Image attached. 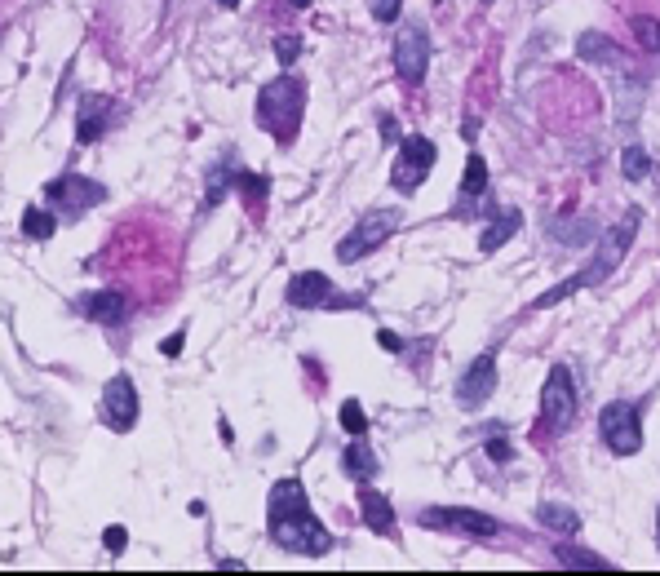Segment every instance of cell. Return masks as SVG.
Masks as SVG:
<instances>
[{
	"label": "cell",
	"mask_w": 660,
	"mask_h": 576,
	"mask_svg": "<svg viewBox=\"0 0 660 576\" xmlns=\"http://www.w3.org/2000/svg\"><path fill=\"white\" fill-rule=\"evenodd\" d=\"M218 5H226V9H235V5H240V0H218Z\"/></svg>",
	"instance_id": "836d02e7"
},
{
	"label": "cell",
	"mask_w": 660,
	"mask_h": 576,
	"mask_svg": "<svg viewBox=\"0 0 660 576\" xmlns=\"http://www.w3.org/2000/svg\"><path fill=\"white\" fill-rule=\"evenodd\" d=\"M497 390V355H479L470 364V373L461 377V386H457V399H461V408H479V404H488V395Z\"/></svg>",
	"instance_id": "7c38bea8"
},
{
	"label": "cell",
	"mask_w": 660,
	"mask_h": 576,
	"mask_svg": "<svg viewBox=\"0 0 660 576\" xmlns=\"http://www.w3.org/2000/svg\"><path fill=\"white\" fill-rule=\"evenodd\" d=\"M554 554H559V563H567V568H576V572H612L607 559H598L590 550H576V545H559Z\"/></svg>",
	"instance_id": "ffe728a7"
},
{
	"label": "cell",
	"mask_w": 660,
	"mask_h": 576,
	"mask_svg": "<svg viewBox=\"0 0 660 576\" xmlns=\"http://www.w3.org/2000/svg\"><path fill=\"white\" fill-rule=\"evenodd\" d=\"M488 452H492V461H510V444H505L501 435H492V439H488Z\"/></svg>",
	"instance_id": "f1b7e54d"
},
{
	"label": "cell",
	"mask_w": 660,
	"mask_h": 576,
	"mask_svg": "<svg viewBox=\"0 0 660 576\" xmlns=\"http://www.w3.org/2000/svg\"><path fill=\"white\" fill-rule=\"evenodd\" d=\"M359 514H364V523L373 532H390V528H395V506H390V497H381L377 488L359 492Z\"/></svg>",
	"instance_id": "e0dca14e"
},
{
	"label": "cell",
	"mask_w": 660,
	"mask_h": 576,
	"mask_svg": "<svg viewBox=\"0 0 660 576\" xmlns=\"http://www.w3.org/2000/svg\"><path fill=\"white\" fill-rule=\"evenodd\" d=\"M107 120H111V102L107 98H85V102H80V125H76V142H80V147L98 142L102 129H107Z\"/></svg>",
	"instance_id": "5bb4252c"
},
{
	"label": "cell",
	"mask_w": 660,
	"mask_h": 576,
	"mask_svg": "<svg viewBox=\"0 0 660 576\" xmlns=\"http://www.w3.org/2000/svg\"><path fill=\"white\" fill-rule=\"evenodd\" d=\"M54 231H58V222H54V213L49 209H27L23 213V235L27 240H49Z\"/></svg>",
	"instance_id": "44dd1931"
},
{
	"label": "cell",
	"mask_w": 660,
	"mask_h": 576,
	"mask_svg": "<svg viewBox=\"0 0 660 576\" xmlns=\"http://www.w3.org/2000/svg\"><path fill=\"white\" fill-rule=\"evenodd\" d=\"M164 355H178L182 351V333H173V337H164V346H160Z\"/></svg>",
	"instance_id": "4dcf8cb0"
},
{
	"label": "cell",
	"mask_w": 660,
	"mask_h": 576,
	"mask_svg": "<svg viewBox=\"0 0 660 576\" xmlns=\"http://www.w3.org/2000/svg\"><path fill=\"white\" fill-rule=\"evenodd\" d=\"M514 231H519V213H514V209H505V213H492V226H488V231L479 235V249H483V253H497V249H501L505 240H510Z\"/></svg>",
	"instance_id": "ac0fdd59"
},
{
	"label": "cell",
	"mask_w": 660,
	"mask_h": 576,
	"mask_svg": "<svg viewBox=\"0 0 660 576\" xmlns=\"http://www.w3.org/2000/svg\"><path fill=\"white\" fill-rule=\"evenodd\" d=\"M368 9H373L377 23H395L399 18V0H368Z\"/></svg>",
	"instance_id": "83f0119b"
},
{
	"label": "cell",
	"mask_w": 660,
	"mask_h": 576,
	"mask_svg": "<svg viewBox=\"0 0 660 576\" xmlns=\"http://www.w3.org/2000/svg\"><path fill=\"white\" fill-rule=\"evenodd\" d=\"M342 426H346L355 439L368 430V417H364V408H359V399H346V404H342Z\"/></svg>",
	"instance_id": "484cf974"
},
{
	"label": "cell",
	"mask_w": 660,
	"mask_h": 576,
	"mask_svg": "<svg viewBox=\"0 0 660 576\" xmlns=\"http://www.w3.org/2000/svg\"><path fill=\"white\" fill-rule=\"evenodd\" d=\"M275 54H280L284 67H293V58L302 54V40H297V36H280V40H275Z\"/></svg>",
	"instance_id": "4316f807"
},
{
	"label": "cell",
	"mask_w": 660,
	"mask_h": 576,
	"mask_svg": "<svg viewBox=\"0 0 660 576\" xmlns=\"http://www.w3.org/2000/svg\"><path fill=\"white\" fill-rule=\"evenodd\" d=\"M541 421L554 430V435L576 421V390H572V373H567V368H550V377H545Z\"/></svg>",
	"instance_id": "8992f818"
},
{
	"label": "cell",
	"mask_w": 660,
	"mask_h": 576,
	"mask_svg": "<svg viewBox=\"0 0 660 576\" xmlns=\"http://www.w3.org/2000/svg\"><path fill=\"white\" fill-rule=\"evenodd\" d=\"M638 222H643V209H625L621 213V222L612 226V231L603 235V244H598V253H594V262L585 266L581 275H572V280H563L559 288H550L545 297H536V311L541 306H554V302H563V297H572L576 288H590V284H598V280H607V275L621 266V257H625V249L634 244V235H638Z\"/></svg>",
	"instance_id": "7a4b0ae2"
},
{
	"label": "cell",
	"mask_w": 660,
	"mask_h": 576,
	"mask_svg": "<svg viewBox=\"0 0 660 576\" xmlns=\"http://www.w3.org/2000/svg\"><path fill=\"white\" fill-rule=\"evenodd\" d=\"M381 346H386V351H404V342H399L395 333H381Z\"/></svg>",
	"instance_id": "1f68e13d"
},
{
	"label": "cell",
	"mask_w": 660,
	"mask_h": 576,
	"mask_svg": "<svg viewBox=\"0 0 660 576\" xmlns=\"http://www.w3.org/2000/svg\"><path fill=\"white\" fill-rule=\"evenodd\" d=\"M439 151L430 138H404L399 142V160H395V173H390V182H395L399 191H417L421 182H426V173L435 169Z\"/></svg>",
	"instance_id": "52a82bcc"
},
{
	"label": "cell",
	"mask_w": 660,
	"mask_h": 576,
	"mask_svg": "<svg viewBox=\"0 0 660 576\" xmlns=\"http://www.w3.org/2000/svg\"><path fill=\"white\" fill-rule=\"evenodd\" d=\"M634 36H638V45H643L647 54H660V23H656V18H643V14H638V18H634Z\"/></svg>",
	"instance_id": "d4e9b609"
},
{
	"label": "cell",
	"mask_w": 660,
	"mask_h": 576,
	"mask_svg": "<svg viewBox=\"0 0 660 576\" xmlns=\"http://www.w3.org/2000/svg\"><path fill=\"white\" fill-rule=\"evenodd\" d=\"M399 231V213H390V209H373V213H364V222L355 226V231L346 235L342 244H337V257L350 266V262H359V257H368L373 249H381V244L390 240V235Z\"/></svg>",
	"instance_id": "277c9868"
},
{
	"label": "cell",
	"mask_w": 660,
	"mask_h": 576,
	"mask_svg": "<svg viewBox=\"0 0 660 576\" xmlns=\"http://www.w3.org/2000/svg\"><path fill=\"white\" fill-rule=\"evenodd\" d=\"M49 204H58L63 213H71V218H80L85 209H94V204L107 200V187H98V182L89 178H76V173H67V178L49 182Z\"/></svg>",
	"instance_id": "9c48e42d"
},
{
	"label": "cell",
	"mask_w": 660,
	"mask_h": 576,
	"mask_svg": "<svg viewBox=\"0 0 660 576\" xmlns=\"http://www.w3.org/2000/svg\"><path fill=\"white\" fill-rule=\"evenodd\" d=\"M395 67H399V76H404L408 85H421V76H426V67H430V36L421 32L417 23L404 27V32L395 36Z\"/></svg>",
	"instance_id": "30bf717a"
},
{
	"label": "cell",
	"mask_w": 660,
	"mask_h": 576,
	"mask_svg": "<svg viewBox=\"0 0 660 576\" xmlns=\"http://www.w3.org/2000/svg\"><path fill=\"white\" fill-rule=\"evenodd\" d=\"M598 426H603V439L607 448L616 452V457H634L638 448H643V426H638V408L634 404H607L603 417H598Z\"/></svg>",
	"instance_id": "5b68a950"
},
{
	"label": "cell",
	"mask_w": 660,
	"mask_h": 576,
	"mask_svg": "<svg viewBox=\"0 0 660 576\" xmlns=\"http://www.w3.org/2000/svg\"><path fill=\"white\" fill-rule=\"evenodd\" d=\"M461 191H466V195H483V191H488V164H483V156H470V160H466V173H461Z\"/></svg>",
	"instance_id": "603a6c76"
},
{
	"label": "cell",
	"mask_w": 660,
	"mask_h": 576,
	"mask_svg": "<svg viewBox=\"0 0 660 576\" xmlns=\"http://www.w3.org/2000/svg\"><path fill=\"white\" fill-rule=\"evenodd\" d=\"M346 470H350L355 479H373V475H377V457H373V452H368L364 444H350V448H346Z\"/></svg>",
	"instance_id": "7402d4cb"
},
{
	"label": "cell",
	"mask_w": 660,
	"mask_h": 576,
	"mask_svg": "<svg viewBox=\"0 0 660 576\" xmlns=\"http://www.w3.org/2000/svg\"><path fill=\"white\" fill-rule=\"evenodd\" d=\"M107 550H111V554L125 550V528H107Z\"/></svg>",
	"instance_id": "f546056e"
},
{
	"label": "cell",
	"mask_w": 660,
	"mask_h": 576,
	"mask_svg": "<svg viewBox=\"0 0 660 576\" xmlns=\"http://www.w3.org/2000/svg\"><path fill=\"white\" fill-rule=\"evenodd\" d=\"M218 568H222V572H244V563H240V559H222Z\"/></svg>",
	"instance_id": "d6a6232c"
},
{
	"label": "cell",
	"mask_w": 660,
	"mask_h": 576,
	"mask_svg": "<svg viewBox=\"0 0 660 576\" xmlns=\"http://www.w3.org/2000/svg\"><path fill=\"white\" fill-rule=\"evenodd\" d=\"M288 302L302 306V311L324 306V302H333V284H328V275H319V271H302V275H293V284H288Z\"/></svg>",
	"instance_id": "4fadbf2b"
},
{
	"label": "cell",
	"mask_w": 660,
	"mask_h": 576,
	"mask_svg": "<svg viewBox=\"0 0 660 576\" xmlns=\"http://www.w3.org/2000/svg\"><path fill=\"white\" fill-rule=\"evenodd\" d=\"M102 417H107L111 430H133V421H138V390H133V382L125 373H116L107 382V390H102Z\"/></svg>",
	"instance_id": "8fae6325"
},
{
	"label": "cell",
	"mask_w": 660,
	"mask_h": 576,
	"mask_svg": "<svg viewBox=\"0 0 660 576\" xmlns=\"http://www.w3.org/2000/svg\"><path fill=\"white\" fill-rule=\"evenodd\" d=\"M421 528H435V532H452V537H497V519L479 510H421L417 514Z\"/></svg>",
	"instance_id": "ba28073f"
},
{
	"label": "cell",
	"mask_w": 660,
	"mask_h": 576,
	"mask_svg": "<svg viewBox=\"0 0 660 576\" xmlns=\"http://www.w3.org/2000/svg\"><path fill=\"white\" fill-rule=\"evenodd\" d=\"M302 102H306V89L302 80L293 76H280L257 94V125L266 133H275L280 142H293L297 125H302Z\"/></svg>",
	"instance_id": "3957f363"
},
{
	"label": "cell",
	"mask_w": 660,
	"mask_h": 576,
	"mask_svg": "<svg viewBox=\"0 0 660 576\" xmlns=\"http://www.w3.org/2000/svg\"><path fill=\"white\" fill-rule=\"evenodd\" d=\"M576 58H585V63H607V67L616 63L621 71H634V67H629V58L621 54V49H616L607 36H598V32L581 36V45H576Z\"/></svg>",
	"instance_id": "2e32d148"
},
{
	"label": "cell",
	"mask_w": 660,
	"mask_h": 576,
	"mask_svg": "<svg viewBox=\"0 0 660 576\" xmlns=\"http://www.w3.org/2000/svg\"><path fill=\"white\" fill-rule=\"evenodd\" d=\"M271 537L280 550H293V554H328V528L311 514V501H306V488L297 479H280L271 488Z\"/></svg>",
	"instance_id": "6da1fadb"
},
{
	"label": "cell",
	"mask_w": 660,
	"mask_h": 576,
	"mask_svg": "<svg viewBox=\"0 0 660 576\" xmlns=\"http://www.w3.org/2000/svg\"><path fill=\"white\" fill-rule=\"evenodd\" d=\"M536 519H541L550 532H581V514L567 510V506H554V501L536 506Z\"/></svg>",
	"instance_id": "d6986e66"
},
{
	"label": "cell",
	"mask_w": 660,
	"mask_h": 576,
	"mask_svg": "<svg viewBox=\"0 0 660 576\" xmlns=\"http://www.w3.org/2000/svg\"><path fill=\"white\" fill-rule=\"evenodd\" d=\"M621 169H625V178H629V182H643V178H647V169H652V160H647V151H643V147H625Z\"/></svg>",
	"instance_id": "cb8c5ba5"
},
{
	"label": "cell",
	"mask_w": 660,
	"mask_h": 576,
	"mask_svg": "<svg viewBox=\"0 0 660 576\" xmlns=\"http://www.w3.org/2000/svg\"><path fill=\"white\" fill-rule=\"evenodd\" d=\"M125 311H129V302L116 293V288H98V293L85 297V315L94 324H120L125 320Z\"/></svg>",
	"instance_id": "9a60e30c"
}]
</instances>
